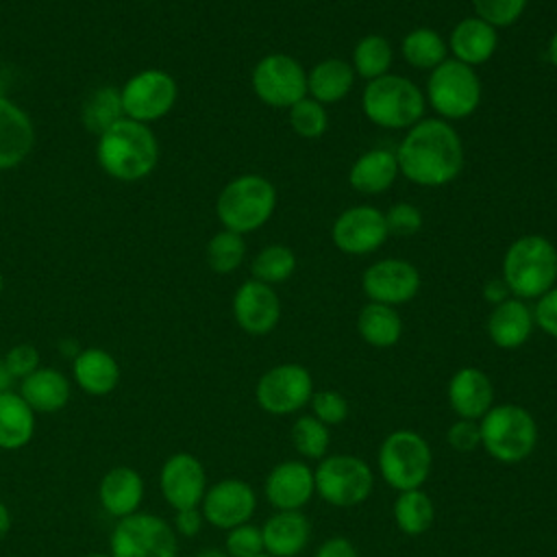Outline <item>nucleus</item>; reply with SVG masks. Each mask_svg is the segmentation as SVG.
<instances>
[{
    "label": "nucleus",
    "mask_w": 557,
    "mask_h": 557,
    "mask_svg": "<svg viewBox=\"0 0 557 557\" xmlns=\"http://www.w3.org/2000/svg\"><path fill=\"white\" fill-rule=\"evenodd\" d=\"M398 172L416 185L442 187L455 181L463 168V144L457 131L442 117L416 122L396 148Z\"/></svg>",
    "instance_id": "nucleus-1"
},
{
    "label": "nucleus",
    "mask_w": 557,
    "mask_h": 557,
    "mask_svg": "<svg viewBox=\"0 0 557 557\" xmlns=\"http://www.w3.org/2000/svg\"><path fill=\"white\" fill-rule=\"evenodd\" d=\"M96 159L111 178L133 183L157 168L159 141L148 124L122 117L98 135Z\"/></svg>",
    "instance_id": "nucleus-2"
},
{
    "label": "nucleus",
    "mask_w": 557,
    "mask_h": 557,
    "mask_svg": "<svg viewBox=\"0 0 557 557\" xmlns=\"http://www.w3.org/2000/svg\"><path fill=\"white\" fill-rule=\"evenodd\" d=\"M503 281L513 298L544 296L557 281V248L544 235L518 237L503 257Z\"/></svg>",
    "instance_id": "nucleus-3"
},
{
    "label": "nucleus",
    "mask_w": 557,
    "mask_h": 557,
    "mask_svg": "<svg viewBox=\"0 0 557 557\" xmlns=\"http://www.w3.org/2000/svg\"><path fill=\"white\" fill-rule=\"evenodd\" d=\"M481 446L500 463H520L535 450L537 424L531 411L520 405L503 403L479 420Z\"/></svg>",
    "instance_id": "nucleus-4"
},
{
    "label": "nucleus",
    "mask_w": 557,
    "mask_h": 557,
    "mask_svg": "<svg viewBox=\"0 0 557 557\" xmlns=\"http://www.w3.org/2000/svg\"><path fill=\"white\" fill-rule=\"evenodd\" d=\"M276 189L259 174H242L224 185L218 196L215 213L224 228L239 235L261 228L274 213Z\"/></svg>",
    "instance_id": "nucleus-5"
},
{
    "label": "nucleus",
    "mask_w": 557,
    "mask_h": 557,
    "mask_svg": "<svg viewBox=\"0 0 557 557\" xmlns=\"http://www.w3.org/2000/svg\"><path fill=\"white\" fill-rule=\"evenodd\" d=\"M361 107L366 117L381 128H411L422 120L426 98L409 78L385 74L368 81Z\"/></svg>",
    "instance_id": "nucleus-6"
},
{
    "label": "nucleus",
    "mask_w": 557,
    "mask_h": 557,
    "mask_svg": "<svg viewBox=\"0 0 557 557\" xmlns=\"http://www.w3.org/2000/svg\"><path fill=\"white\" fill-rule=\"evenodd\" d=\"M379 472L383 481L396 492L420 490L431 474V446L429 442L411 431L398 429L385 435L376 455Z\"/></svg>",
    "instance_id": "nucleus-7"
},
{
    "label": "nucleus",
    "mask_w": 557,
    "mask_h": 557,
    "mask_svg": "<svg viewBox=\"0 0 557 557\" xmlns=\"http://www.w3.org/2000/svg\"><path fill=\"white\" fill-rule=\"evenodd\" d=\"M426 100L442 120H463L472 115L481 102V81L474 67L446 59L426 81Z\"/></svg>",
    "instance_id": "nucleus-8"
},
{
    "label": "nucleus",
    "mask_w": 557,
    "mask_h": 557,
    "mask_svg": "<svg viewBox=\"0 0 557 557\" xmlns=\"http://www.w3.org/2000/svg\"><path fill=\"white\" fill-rule=\"evenodd\" d=\"M315 494L333 507L361 505L374 487L372 468L355 455H326L313 470Z\"/></svg>",
    "instance_id": "nucleus-9"
},
{
    "label": "nucleus",
    "mask_w": 557,
    "mask_h": 557,
    "mask_svg": "<svg viewBox=\"0 0 557 557\" xmlns=\"http://www.w3.org/2000/svg\"><path fill=\"white\" fill-rule=\"evenodd\" d=\"M176 531L161 516L135 511L120 518L111 531V557H176Z\"/></svg>",
    "instance_id": "nucleus-10"
},
{
    "label": "nucleus",
    "mask_w": 557,
    "mask_h": 557,
    "mask_svg": "<svg viewBox=\"0 0 557 557\" xmlns=\"http://www.w3.org/2000/svg\"><path fill=\"white\" fill-rule=\"evenodd\" d=\"M124 117L148 124L165 117L176 104L178 87L172 74L165 70H141L133 74L120 89Z\"/></svg>",
    "instance_id": "nucleus-11"
},
{
    "label": "nucleus",
    "mask_w": 557,
    "mask_h": 557,
    "mask_svg": "<svg viewBox=\"0 0 557 557\" xmlns=\"http://www.w3.org/2000/svg\"><path fill=\"white\" fill-rule=\"evenodd\" d=\"M252 91L257 98L276 109H289L307 96V72L289 54H265L252 67Z\"/></svg>",
    "instance_id": "nucleus-12"
},
{
    "label": "nucleus",
    "mask_w": 557,
    "mask_h": 557,
    "mask_svg": "<svg viewBox=\"0 0 557 557\" xmlns=\"http://www.w3.org/2000/svg\"><path fill=\"white\" fill-rule=\"evenodd\" d=\"M313 396V379L300 363H278L265 370L257 385V405L272 416H287L309 405Z\"/></svg>",
    "instance_id": "nucleus-13"
},
{
    "label": "nucleus",
    "mask_w": 557,
    "mask_h": 557,
    "mask_svg": "<svg viewBox=\"0 0 557 557\" xmlns=\"http://www.w3.org/2000/svg\"><path fill=\"white\" fill-rule=\"evenodd\" d=\"M389 237L385 213L370 205H357L342 211L331 228L333 244L346 255H370Z\"/></svg>",
    "instance_id": "nucleus-14"
},
{
    "label": "nucleus",
    "mask_w": 557,
    "mask_h": 557,
    "mask_svg": "<svg viewBox=\"0 0 557 557\" xmlns=\"http://www.w3.org/2000/svg\"><path fill=\"white\" fill-rule=\"evenodd\" d=\"M255 507V490L242 479H222L209 485L200 503L205 522L224 531L250 522Z\"/></svg>",
    "instance_id": "nucleus-15"
},
{
    "label": "nucleus",
    "mask_w": 557,
    "mask_h": 557,
    "mask_svg": "<svg viewBox=\"0 0 557 557\" xmlns=\"http://www.w3.org/2000/svg\"><path fill=\"white\" fill-rule=\"evenodd\" d=\"M361 287L370 302L403 305L409 302L420 289V272L405 259H381L366 268Z\"/></svg>",
    "instance_id": "nucleus-16"
},
{
    "label": "nucleus",
    "mask_w": 557,
    "mask_h": 557,
    "mask_svg": "<svg viewBox=\"0 0 557 557\" xmlns=\"http://www.w3.org/2000/svg\"><path fill=\"white\" fill-rule=\"evenodd\" d=\"M159 487L165 503L174 511L200 507L202 496L209 487L205 466L191 453H174L161 466Z\"/></svg>",
    "instance_id": "nucleus-17"
},
{
    "label": "nucleus",
    "mask_w": 557,
    "mask_h": 557,
    "mask_svg": "<svg viewBox=\"0 0 557 557\" xmlns=\"http://www.w3.org/2000/svg\"><path fill=\"white\" fill-rule=\"evenodd\" d=\"M233 315L248 335H268L281 318V300L272 285L257 278L244 281L233 296Z\"/></svg>",
    "instance_id": "nucleus-18"
},
{
    "label": "nucleus",
    "mask_w": 557,
    "mask_h": 557,
    "mask_svg": "<svg viewBox=\"0 0 557 557\" xmlns=\"http://www.w3.org/2000/svg\"><path fill=\"white\" fill-rule=\"evenodd\" d=\"M263 492L276 511H300L315 494L313 470L298 459L281 461L268 472Z\"/></svg>",
    "instance_id": "nucleus-19"
},
{
    "label": "nucleus",
    "mask_w": 557,
    "mask_h": 557,
    "mask_svg": "<svg viewBox=\"0 0 557 557\" xmlns=\"http://www.w3.org/2000/svg\"><path fill=\"white\" fill-rule=\"evenodd\" d=\"M446 396L457 418L479 422L494 405V385L483 370L466 366L450 376Z\"/></svg>",
    "instance_id": "nucleus-20"
},
{
    "label": "nucleus",
    "mask_w": 557,
    "mask_h": 557,
    "mask_svg": "<svg viewBox=\"0 0 557 557\" xmlns=\"http://www.w3.org/2000/svg\"><path fill=\"white\" fill-rule=\"evenodd\" d=\"M35 146V126L28 113L0 96V172L17 168Z\"/></svg>",
    "instance_id": "nucleus-21"
},
{
    "label": "nucleus",
    "mask_w": 557,
    "mask_h": 557,
    "mask_svg": "<svg viewBox=\"0 0 557 557\" xmlns=\"http://www.w3.org/2000/svg\"><path fill=\"white\" fill-rule=\"evenodd\" d=\"M98 500L113 518L135 513L144 500V479L131 466H115L104 472L98 485Z\"/></svg>",
    "instance_id": "nucleus-22"
},
{
    "label": "nucleus",
    "mask_w": 557,
    "mask_h": 557,
    "mask_svg": "<svg viewBox=\"0 0 557 557\" xmlns=\"http://www.w3.org/2000/svg\"><path fill=\"white\" fill-rule=\"evenodd\" d=\"M533 311L520 298H507L496 305L487 318V335L494 346L503 350H513L527 344L533 331Z\"/></svg>",
    "instance_id": "nucleus-23"
},
{
    "label": "nucleus",
    "mask_w": 557,
    "mask_h": 557,
    "mask_svg": "<svg viewBox=\"0 0 557 557\" xmlns=\"http://www.w3.org/2000/svg\"><path fill=\"white\" fill-rule=\"evenodd\" d=\"M72 376L85 394L104 396L111 394L120 383V363L104 348H83L72 361Z\"/></svg>",
    "instance_id": "nucleus-24"
},
{
    "label": "nucleus",
    "mask_w": 557,
    "mask_h": 557,
    "mask_svg": "<svg viewBox=\"0 0 557 557\" xmlns=\"http://www.w3.org/2000/svg\"><path fill=\"white\" fill-rule=\"evenodd\" d=\"M448 46L457 61L474 67L492 59L498 46V33L481 17H463L455 24L448 37Z\"/></svg>",
    "instance_id": "nucleus-25"
},
{
    "label": "nucleus",
    "mask_w": 557,
    "mask_h": 557,
    "mask_svg": "<svg viewBox=\"0 0 557 557\" xmlns=\"http://www.w3.org/2000/svg\"><path fill=\"white\" fill-rule=\"evenodd\" d=\"M20 396L35 413H54L70 403V379L57 368H37L20 383Z\"/></svg>",
    "instance_id": "nucleus-26"
},
{
    "label": "nucleus",
    "mask_w": 557,
    "mask_h": 557,
    "mask_svg": "<svg viewBox=\"0 0 557 557\" xmlns=\"http://www.w3.org/2000/svg\"><path fill=\"white\" fill-rule=\"evenodd\" d=\"M309 520L300 511H276L263 527V550L270 557H296L309 542Z\"/></svg>",
    "instance_id": "nucleus-27"
},
{
    "label": "nucleus",
    "mask_w": 557,
    "mask_h": 557,
    "mask_svg": "<svg viewBox=\"0 0 557 557\" xmlns=\"http://www.w3.org/2000/svg\"><path fill=\"white\" fill-rule=\"evenodd\" d=\"M398 176L396 152L387 148H374L357 157L350 165L348 183L359 194H381L392 187Z\"/></svg>",
    "instance_id": "nucleus-28"
},
{
    "label": "nucleus",
    "mask_w": 557,
    "mask_h": 557,
    "mask_svg": "<svg viewBox=\"0 0 557 557\" xmlns=\"http://www.w3.org/2000/svg\"><path fill=\"white\" fill-rule=\"evenodd\" d=\"M355 85V70L342 59H324L307 72V94L320 104L344 100Z\"/></svg>",
    "instance_id": "nucleus-29"
},
{
    "label": "nucleus",
    "mask_w": 557,
    "mask_h": 557,
    "mask_svg": "<svg viewBox=\"0 0 557 557\" xmlns=\"http://www.w3.org/2000/svg\"><path fill=\"white\" fill-rule=\"evenodd\" d=\"M35 435V411L20 392L0 394V448L17 450Z\"/></svg>",
    "instance_id": "nucleus-30"
},
{
    "label": "nucleus",
    "mask_w": 557,
    "mask_h": 557,
    "mask_svg": "<svg viewBox=\"0 0 557 557\" xmlns=\"http://www.w3.org/2000/svg\"><path fill=\"white\" fill-rule=\"evenodd\" d=\"M361 339L374 348H392L403 335V320L389 305L368 302L357 315Z\"/></svg>",
    "instance_id": "nucleus-31"
},
{
    "label": "nucleus",
    "mask_w": 557,
    "mask_h": 557,
    "mask_svg": "<svg viewBox=\"0 0 557 557\" xmlns=\"http://www.w3.org/2000/svg\"><path fill=\"white\" fill-rule=\"evenodd\" d=\"M392 513L398 531H403L405 535H422L433 524L435 507L426 492L407 490V492H398Z\"/></svg>",
    "instance_id": "nucleus-32"
},
{
    "label": "nucleus",
    "mask_w": 557,
    "mask_h": 557,
    "mask_svg": "<svg viewBox=\"0 0 557 557\" xmlns=\"http://www.w3.org/2000/svg\"><path fill=\"white\" fill-rule=\"evenodd\" d=\"M400 52L409 65L418 70H435L442 61H446L448 46L437 30L420 26L403 37Z\"/></svg>",
    "instance_id": "nucleus-33"
},
{
    "label": "nucleus",
    "mask_w": 557,
    "mask_h": 557,
    "mask_svg": "<svg viewBox=\"0 0 557 557\" xmlns=\"http://www.w3.org/2000/svg\"><path fill=\"white\" fill-rule=\"evenodd\" d=\"M122 117H124L122 96H120V89H115V87L94 89L85 98L83 109H81V122L94 135H102L107 128H111Z\"/></svg>",
    "instance_id": "nucleus-34"
},
{
    "label": "nucleus",
    "mask_w": 557,
    "mask_h": 557,
    "mask_svg": "<svg viewBox=\"0 0 557 557\" xmlns=\"http://www.w3.org/2000/svg\"><path fill=\"white\" fill-rule=\"evenodd\" d=\"M394 61L392 44L383 35H366L352 50V70L366 81L385 76Z\"/></svg>",
    "instance_id": "nucleus-35"
},
{
    "label": "nucleus",
    "mask_w": 557,
    "mask_h": 557,
    "mask_svg": "<svg viewBox=\"0 0 557 557\" xmlns=\"http://www.w3.org/2000/svg\"><path fill=\"white\" fill-rule=\"evenodd\" d=\"M296 270V255L283 244H270L252 259V278L274 285L287 281Z\"/></svg>",
    "instance_id": "nucleus-36"
},
{
    "label": "nucleus",
    "mask_w": 557,
    "mask_h": 557,
    "mask_svg": "<svg viewBox=\"0 0 557 557\" xmlns=\"http://www.w3.org/2000/svg\"><path fill=\"white\" fill-rule=\"evenodd\" d=\"M246 257V242L235 231H220L207 244V263L215 274L235 272Z\"/></svg>",
    "instance_id": "nucleus-37"
},
{
    "label": "nucleus",
    "mask_w": 557,
    "mask_h": 557,
    "mask_svg": "<svg viewBox=\"0 0 557 557\" xmlns=\"http://www.w3.org/2000/svg\"><path fill=\"white\" fill-rule=\"evenodd\" d=\"M289 435H292V444H294L296 453L302 455L305 459L326 457L331 433H329V426L322 424L318 418L307 416V413L298 416L292 424Z\"/></svg>",
    "instance_id": "nucleus-38"
},
{
    "label": "nucleus",
    "mask_w": 557,
    "mask_h": 557,
    "mask_svg": "<svg viewBox=\"0 0 557 557\" xmlns=\"http://www.w3.org/2000/svg\"><path fill=\"white\" fill-rule=\"evenodd\" d=\"M289 126L296 135H300L305 139L322 137L329 126V115H326L324 104L305 96L302 100H298L296 104L289 107Z\"/></svg>",
    "instance_id": "nucleus-39"
},
{
    "label": "nucleus",
    "mask_w": 557,
    "mask_h": 557,
    "mask_svg": "<svg viewBox=\"0 0 557 557\" xmlns=\"http://www.w3.org/2000/svg\"><path fill=\"white\" fill-rule=\"evenodd\" d=\"M476 17L485 20L494 28L511 26L524 11L527 0H472Z\"/></svg>",
    "instance_id": "nucleus-40"
},
{
    "label": "nucleus",
    "mask_w": 557,
    "mask_h": 557,
    "mask_svg": "<svg viewBox=\"0 0 557 557\" xmlns=\"http://www.w3.org/2000/svg\"><path fill=\"white\" fill-rule=\"evenodd\" d=\"M309 405H311V416L326 426L342 424L348 418V400L335 389L313 392Z\"/></svg>",
    "instance_id": "nucleus-41"
},
{
    "label": "nucleus",
    "mask_w": 557,
    "mask_h": 557,
    "mask_svg": "<svg viewBox=\"0 0 557 557\" xmlns=\"http://www.w3.org/2000/svg\"><path fill=\"white\" fill-rule=\"evenodd\" d=\"M226 553H228V557H257V555L265 553L261 527L244 522L235 529H228Z\"/></svg>",
    "instance_id": "nucleus-42"
},
{
    "label": "nucleus",
    "mask_w": 557,
    "mask_h": 557,
    "mask_svg": "<svg viewBox=\"0 0 557 557\" xmlns=\"http://www.w3.org/2000/svg\"><path fill=\"white\" fill-rule=\"evenodd\" d=\"M385 224H387V233L389 235L411 237V235H416L422 228L424 218H422V211L416 205H411V202H396V205H392L387 209Z\"/></svg>",
    "instance_id": "nucleus-43"
},
{
    "label": "nucleus",
    "mask_w": 557,
    "mask_h": 557,
    "mask_svg": "<svg viewBox=\"0 0 557 557\" xmlns=\"http://www.w3.org/2000/svg\"><path fill=\"white\" fill-rule=\"evenodd\" d=\"M446 442L457 453H474L481 446V431L476 420L457 418L446 433Z\"/></svg>",
    "instance_id": "nucleus-44"
},
{
    "label": "nucleus",
    "mask_w": 557,
    "mask_h": 557,
    "mask_svg": "<svg viewBox=\"0 0 557 557\" xmlns=\"http://www.w3.org/2000/svg\"><path fill=\"white\" fill-rule=\"evenodd\" d=\"M2 361L13 379H24L39 368V350L30 344H17V346L9 348V352L2 357Z\"/></svg>",
    "instance_id": "nucleus-45"
},
{
    "label": "nucleus",
    "mask_w": 557,
    "mask_h": 557,
    "mask_svg": "<svg viewBox=\"0 0 557 557\" xmlns=\"http://www.w3.org/2000/svg\"><path fill=\"white\" fill-rule=\"evenodd\" d=\"M533 322L550 337L557 339V287H550L537 298L533 307Z\"/></svg>",
    "instance_id": "nucleus-46"
},
{
    "label": "nucleus",
    "mask_w": 557,
    "mask_h": 557,
    "mask_svg": "<svg viewBox=\"0 0 557 557\" xmlns=\"http://www.w3.org/2000/svg\"><path fill=\"white\" fill-rule=\"evenodd\" d=\"M202 522H205V516H202L200 507H189V509H176L172 527H174L176 535L194 537L200 533Z\"/></svg>",
    "instance_id": "nucleus-47"
},
{
    "label": "nucleus",
    "mask_w": 557,
    "mask_h": 557,
    "mask_svg": "<svg viewBox=\"0 0 557 557\" xmlns=\"http://www.w3.org/2000/svg\"><path fill=\"white\" fill-rule=\"evenodd\" d=\"M315 557H359V553H357V546L348 537L333 535V537H326L318 546Z\"/></svg>",
    "instance_id": "nucleus-48"
},
{
    "label": "nucleus",
    "mask_w": 557,
    "mask_h": 557,
    "mask_svg": "<svg viewBox=\"0 0 557 557\" xmlns=\"http://www.w3.org/2000/svg\"><path fill=\"white\" fill-rule=\"evenodd\" d=\"M483 298L490 302V305H500L505 302L507 298H511V292L507 287V283L503 278H490L485 285H483Z\"/></svg>",
    "instance_id": "nucleus-49"
},
{
    "label": "nucleus",
    "mask_w": 557,
    "mask_h": 557,
    "mask_svg": "<svg viewBox=\"0 0 557 557\" xmlns=\"http://www.w3.org/2000/svg\"><path fill=\"white\" fill-rule=\"evenodd\" d=\"M9 529H11V511H9V507L0 500V542L7 537Z\"/></svg>",
    "instance_id": "nucleus-50"
},
{
    "label": "nucleus",
    "mask_w": 557,
    "mask_h": 557,
    "mask_svg": "<svg viewBox=\"0 0 557 557\" xmlns=\"http://www.w3.org/2000/svg\"><path fill=\"white\" fill-rule=\"evenodd\" d=\"M11 383H13V376H11V372L7 370L4 361L0 359V394L9 392V389H11Z\"/></svg>",
    "instance_id": "nucleus-51"
},
{
    "label": "nucleus",
    "mask_w": 557,
    "mask_h": 557,
    "mask_svg": "<svg viewBox=\"0 0 557 557\" xmlns=\"http://www.w3.org/2000/svg\"><path fill=\"white\" fill-rule=\"evenodd\" d=\"M548 61H550V63H553V67L557 70V30L553 33L550 44H548Z\"/></svg>",
    "instance_id": "nucleus-52"
},
{
    "label": "nucleus",
    "mask_w": 557,
    "mask_h": 557,
    "mask_svg": "<svg viewBox=\"0 0 557 557\" xmlns=\"http://www.w3.org/2000/svg\"><path fill=\"white\" fill-rule=\"evenodd\" d=\"M196 557H228L226 550H220V548H205L200 550Z\"/></svg>",
    "instance_id": "nucleus-53"
},
{
    "label": "nucleus",
    "mask_w": 557,
    "mask_h": 557,
    "mask_svg": "<svg viewBox=\"0 0 557 557\" xmlns=\"http://www.w3.org/2000/svg\"><path fill=\"white\" fill-rule=\"evenodd\" d=\"M87 557H111V555H102V553H91V555H87Z\"/></svg>",
    "instance_id": "nucleus-54"
},
{
    "label": "nucleus",
    "mask_w": 557,
    "mask_h": 557,
    "mask_svg": "<svg viewBox=\"0 0 557 557\" xmlns=\"http://www.w3.org/2000/svg\"><path fill=\"white\" fill-rule=\"evenodd\" d=\"M0 294H2V274H0Z\"/></svg>",
    "instance_id": "nucleus-55"
},
{
    "label": "nucleus",
    "mask_w": 557,
    "mask_h": 557,
    "mask_svg": "<svg viewBox=\"0 0 557 557\" xmlns=\"http://www.w3.org/2000/svg\"><path fill=\"white\" fill-rule=\"evenodd\" d=\"M257 557H270V555H265V553H261V555H257Z\"/></svg>",
    "instance_id": "nucleus-56"
}]
</instances>
